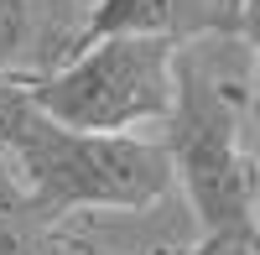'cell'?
<instances>
[{
	"mask_svg": "<svg viewBox=\"0 0 260 255\" xmlns=\"http://www.w3.org/2000/svg\"><path fill=\"white\" fill-rule=\"evenodd\" d=\"M213 47L219 42L182 47L177 110L161 141L203 235H260V151H250L245 141L255 125L250 78L234 83L213 62Z\"/></svg>",
	"mask_w": 260,
	"mask_h": 255,
	"instance_id": "1",
	"label": "cell"
},
{
	"mask_svg": "<svg viewBox=\"0 0 260 255\" xmlns=\"http://www.w3.org/2000/svg\"><path fill=\"white\" fill-rule=\"evenodd\" d=\"M240 42L250 47V110H255V136H260V0H245V31Z\"/></svg>",
	"mask_w": 260,
	"mask_h": 255,
	"instance_id": "10",
	"label": "cell"
},
{
	"mask_svg": "<svg viewBox=\"0 0 260 255\" xmlns=\"http://www.w3.org/2000/svg\"><path fill=\"white\" fill-rule=\"evenodd\" d=\"M0 73H47V31H42L37 0H0Z\"/></svg>",
	"mask_w": 260,
	"mask_h": 255,
	"instance_id": "6",
	"label": "cell"
},
{
	"mask_svg": "<svg viewBox=\"0 0 260 255\" xmlns=\"http://www.w3.org/2000/svg\"><path fill=\"white\" fill-rule=\"evenodd\" d=\"M245 0H99L89 21L94 37H156L172 47L240 42Z\"/></svg>",
	"mask_w": 260,
	"mask_h": 255,
	"instance_id": "4",
	"label": "cell"
},
{
	"mask_svg": "<svg viewBox=\"0 0 260 255\" xmlns=\"http://www.w3.org/2000/svg\"><path fill=\"white\" fill-rule=\"evenodd\" d=\"M11 167L52 224L73 214H146L177 193V167L161 136H94L42 115Z\"/></svg>",
	"mask_w": 260,
	"mask_h": 255,
	"instance_id": "2",
	"label": "cell"
},
{
	"mask_svg": "<svg viewBox=\"0 0 260 255\" xmlns=\"http://www.w3.org/2000/svg\"><path fill=\"white\" fill-rule=\"evenodd\" d=\"M146 255H260V235H198V245H172Z\"/></svg>",
	"mask_w": 260,
	"mask_h": 255,
	"instance_id": "9",
	"label": "cell"
},
{
	"mask_svg": "<svg viewBox=\"0 0 260 255\" xmlns=\"http://www.w3.org/2000/svg\"><path fill=\"white\" fill-rule=\"evenodd\" d=\"M182 47L156 37H94L62 62L31 78L42 115L94 136H161L177 110Z\"/></svg>",
	"mask_w": 260,
	"mask_h": 255,
	"instance_id": "3",
	"label": "cell"
},
{
	"mask_svg": "<svg viewBox=\"0 0 260 255\" xmlns=\"http://www.w3.org/2000/svg\"><path fill=\"white\" fill-rule=\"evenodd\" d=\"M52 219L37 208L21 172L0 156V255H52Z\"/></svg>",
	"mask_w": 260,
	"mask_h": 255,
	"instance_id": "5",
	"label": "cell"
},
{
	"mask_svg": "<svg viewBox=\"0 0 260 255\" xmlns=\"http://www.w3.org/2000/svg\"><path fill=\"white\" fill-rule=\"evenodd\" d=\"M42 120V104L31 94V78L0 73V156H16V146L31 136V125Z\"/></svg>",
	"mask_w": 260,
	"mask_h": 255,
	"instance_id": "8",
	"label": "cell"
},
{
	"mask_svg": "<svg viewBox=\"0 0 260 255\" xmlns=\"http://www.w3.org/2000/svg\"><path fill=\"white\" fill-rule=\"evenodd\" d=\"M52 255H99V250H83V245H62V240H57Z\"/></svg>",
	"mask_w": 260,
	"mask_h": 255,
	"instance_id": "11",
	"label": "cell"
},
{
	"mask_svg": "<svg viewBox=\"0 0 260 255\" xmlns=\"http://www.w3.org/2000/svg\"><path fill=\"white\" fill-rule=\"evenodd\" d=\"M99 0H37L42 11V31H47V73L62 68L83 42H89V21H94Z\"/></svg>",
	"mask_w": 260,
	"mask_h": 255,
	"instance_id": "7",
	"label": "cell"
}]
</instances>
